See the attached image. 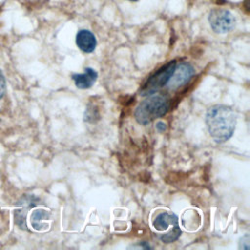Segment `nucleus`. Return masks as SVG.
<instances>
[{"label": "nucleus", "mask_w": 250, "mask_h": 250, "mask_svg": "<svg viewBox=\"0 0 250 250\" xmlns=\"http://www.w3.org/2000/svg\"><path fill=\"white\" fill-rule=\"evenodd\" d=\"M50 218V214L48 211L44 209H37L32 212L30 217V223L34 229L36 230H43L45 229L48 225L43 223V221L48 220Z\"/></svg>", "instance_id": "9d476101"}, {"label": "nucleus", "mask_w": 250, "mask_h": 250, "mask_svg": "<svg viewBox=\"0 0 250 250\" xmlns=\"http://www.w3.org/2000/svg\"><path fill=\"white\" fill-rule=\"evenodd\" d=\"M153 227L158 231L167 230L169 226H172L174 224H178V217L175 214L168 213V212H162L158 214L155 219L153 220Z\"/></svg>", "instance_id": "1a4fd4ad"}, {"label": "nucleus", "mask_w": 250, "mask_h": 250, "mask_svg": "<svg viewBox=\"0 0 250 250\" xmlns=\"http://www.w3.org/2000/svg\"><path fill=\"white\" fill-rule=\"evenodd\" d=\"M71 78L77 88L88 89L95 84L98 78V73L95 69L91 67H86L83 73H74L72 74Z\"/></svg>", "instance_id": "423d86ee"}, {"label": "nucleus", "mask_w": 250, "mask_h": 250, "mask_svg": "<svg viewBox=\"0 0 250 250\" xmlns=\"http://www.w3.org/2000/svg\"><path fill=\"white\" fill-rule=\"evenodd\" d=\"M205 122L210 136L216 143H225L234 132L236 114L225 104H216L208 108Z\"/></svg>", "instance_id": "f257e3e1"}, {"label": "nucleus", "mask_w": 250, "mask_h": 250, "mask_svg": "<svg viewBox=\"0 0 250 250\" xmlns=\"http://www.w3.org/2000/svg\"><path fill=\"white\" fill-rule=\"evenodd\" d=\"M211 28L216 33H227L230 31L235 25L234 16L226 9H213L208 17Z\"/></svg>", "instance_id": "20e7f679"}, {"label": "nucleus", "mask_w": 250, "mask_h": 250, "mask_svg": "<svg viewBox=\"0 0 250 250\" xmlns=\"http://www.w3.org/2000/svg\"><path fill=\"white\" fill-rule=\"evenodd\" d=\"M249 242H250L249 234H248V233H246V234H244V235L239 239V249L249 250V248H250V246H249Z\"/></svg>", "instance_id": "9b49d317"}, {"label": "nucleus", "mask_w": 250, "mask_h": 250, "mask_svg": "<svg viewBox=\"0 0 250 250\" xmlns=\"http://www.w3.org/2000/svg\"><path fill=\"white\" fill-rule=\"evenodd\" d=\"M176 61H171L162 67H160L158 70H156L152 75H150L146 82L143 85V87L140 90L141 96H149L154 94L156 91L167 85L170 77L172 76L175 66H176Z\"/></svg>", "instance_id": "7ed1b4c3"}, {"label": "nucleus", "mask_w": 250, "mask_h": 250, "mask_svg": "<svg viewBox=\"0 0 250 250\" xmlns=\"http://www.w3.org/2000/svg\"><path fill=\"white\" fill-rule=\"evenodd\" d=\"M76 45L84 53H92L97 46L95 35L87 29H80L76 34Z\"/></svg>", "instance_id": "0eeeda50"}, {"label": "nucleus", "mask_w": 250, "mask_h": 250, "mask_svg": "<svg viewBox=\"0 0 250 250\" xmlns=\"http://www.w3.org/2000/svg\"><path fill=\"white\" fill-rule=\"evenodd\" d=\"M194 75V68L188 62L176 63L174 72L167 85L170 90H177L186 85Z\"/></svg>", "instance_id": "39448f33"}, {"label": "nucleus", "mask_w": 250, "mask_h": 250, "mask_svg": "<svg viewBox=\"0 0 250 250\" xmlns=\"http://www.w3.org/2000/svg\"><path fill=\"white\" fill-rule=\"evenodd\" d=\"M128 1H132V2H135V1H138V0H128Z\"/></svg>", "instance_id": "4468645a"}, {"label": "nucleus", "mask_w": 250, "mask_h": 250, "mask_svg": "<svg viewBox=\"0 0 250 250\" xmlns=\"http://www.w3.org/2000/svg\"><path fill=\"white\" fill-rule=\"evenodd\" d=\"M155 128H156V130L159 131V132H164L167 127H166V124H165L164 122L158 121V122L156 123V125H155Z\"/></svg>", "instance_id": "ddd939ff"}, {"label": "nucleus", "mask_w": 250, "mask_h": 250, "mask_svg": "<svg viewBox=\"0 0 250 250\" xmlns=\"http://www.w3.org/2000/svg\"><path fill=\"white\" fill-rule=\"evenodd\" d=\"M35 200H36L35 197L28 196V197L22 198V200L21 201L20 204L23 205V208H21L20 210H17L15 212V221H16V223L18 224V226L20 228L27 229L26 225H25V217H26V213H27L26 210L36 205Z\"/></svg>", "instance_id": "6e6552de"}, {"label": "nucleus", "mask_w": 250, "mask_h": 250, "mask_svg": "<svg viewBox=\"0 0 250 250\" xmlns=\"http://www.w3.org/2000/svg\"><path fill=\"white\" fill-rule=\"evenodd\" d=\"M6 83H5V77L3 75V73L0 70V99L4 96L5 93V88H6Z\"/></svg>", "instance_id": "f8f14e48"}, {"label": "nucleus", "mask_w": 250, "mask_h": 250, "mask_svg": "<svg viewBox=\"0 0 250 250\" xmlns=\"http://www.w3.org/2000/svg\"><path fill=\"white\" fill-rule=\"evenodd\" d=\"M169 109V101L161 95H149L135 109L134 116L138 123L146 125L162 117Z\"/></svg>", "instance_id": "f03ea898"}]
</instances>
